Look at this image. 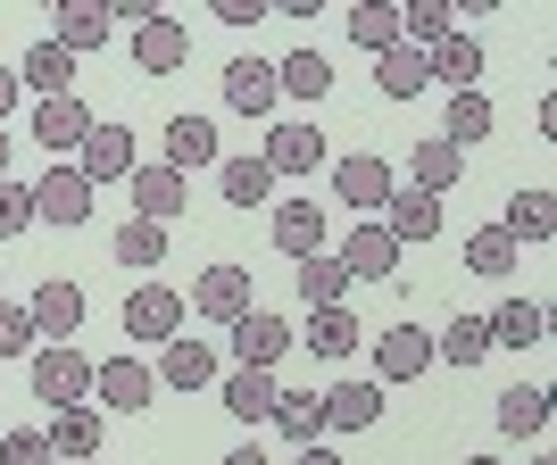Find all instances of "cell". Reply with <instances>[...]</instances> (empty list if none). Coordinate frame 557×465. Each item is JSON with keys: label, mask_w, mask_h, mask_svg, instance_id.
Segmentation results:
<instances>
[{"label": "cell", "mask_w": 557, "mask_h": 465, "mask_svg": "<svg viewBox=\"0 0 557 465\" xmlns=\"http://www.w3.org/2000/svg\"><path fill=\"white\" fill-rule=\"evenodd\" d=\"M159 257H166V225H150V216H125V225H116V266H141V275H150Z\"/></svg>", "instance_id": "obj_40"}, {"label": "cell", "mask_w": 557, "mask_h": 465, "mask_svg": "<svg viewBox=\"0 0 557 465\" xmlns=\"http://www.w3.org/2000/svg\"><path fill=\"white\" fill-rule=\"evenodd\" d=\"M25 316H34V341H67L75 325H84V291H75L67 275H50L34 300H25Z\"/></svg>", "instance_id": "obj_9"}, {"label": "cell", "mask_w": 557, "mask_h": 465, "mask_svg": "<svg viewBox=\"0 0 557 465\" xmlns=\"http://www.w3.org/2000/svg\"><path fill=\"white\" fill-rule=\"evenodd\" d=\"M383 416V382H333L325 391V424L333 432H367Z\"/></svg>", "instance_id": "obj_27"}, {"label": "cell", "mask_w": 557, "mask_h": 465, "mask_svg": "<svg viewBox=\"0 0 557 465\" xmlns=\"http://www.w3.org/2000/svg\"><path fill=\"white\" fill-rule=\"evenodd\" d=\"M184 316H209V325H242V316H250V275H242V266H209V275L191 282Z\"/></svg>", "instance_id": "obj_5"}, {"label": "cell", "mask_w": 557, "mask_h": 465, "mask_svg": "<svg viewBox=\"0 0 557 465\" xmlns=\"http://www.w3.org/2000/svg\"><path fill=\"white\" fill-rule=\"evenodd\" d=\"M267 424H283L292 441H325V391H275V416Z\"/></svg>", "instance_id": "obj_39"}, {"label": "cell", "mask_w": 557, "mask_h": 465, "mask_svg": "<svg viewBox=\"0 0 557 465\" xmlns=\"http://www.w3.org/2000/svg\"><path fill=\"white\" fill-rule=\"evenodd\" d=\"M258 159L275 166V175H308V166H325V134H317V125H275Z\"/></svg>", "instance_id": "obj_19"}, {"label": "cell", "mask_w": 557, "mask_h": 465, "mask_svg": "<svg viewBox=\"0 0 557 465\" xmlns=\"http://www.w3.org/2000/svg\"><path fill=\"white\" fill-rule=\"evenodd\" d=\"M424 67L442 75L449 92H474V75H483V42H474V34H449V42L424 50Z\"/></svg>", "instance_id": "obj_30"}, {"label": "cell", "mask_w": 557, "mask_h": 465, "mask_svg": "<svg viewBox=\"0 0 557 465\" xmlns=\"http://www.w3.org/2000/svg\"><path fill=\"white\" fill-rule=\"evenodd\" d=\"M92 399L134 416V407H150V399H159V374L134 366V357H109V366H92Z\"/></svg>", "instance_id": "obj_11"}, {"label": "cell", "mask_w": 557, "mask_h": 465, "mask_svg": "<svg viewBox=\"0 0 557 465\" xmlns=\"http://www.w3.org/2000/svg\"><path fill=\"white\" fill-rule=\"evenodd\" d=\"M216 17H225V25H258L267 9H258V0H216Z\"/></svg>", "instance_id": "obj_46"}, {"label": "cell", "mask_w": 557, "mask_h": 465, "mask_svg": "<svg viewBox=\"0 0 557 465\" xmlns=\"http://www.w3.org/2000/svg\"><path fill=\"white\" fill-rule=\"evenodd\" d=\"M84 134H92V109H84V100H42V109H34V141H42L50 150V166L67 159V150H84Z\"/></svg>", "instance_id": "obj_10"}, {"label": "cell", "mask_w": 557, "mask_h": 465, "mask_svg": "<svg viewBox=\"0 0 557 465\" xmlns=\"http://www.w3.org/2000/svg\"><path fill=\"white\" fill-rule=\"evenodd\" d=\"M216 191H225V209H267V200H275V166L267 159H225L216 166Z\"/></svg>", "instance_id": "obj_25"}, {"label": "cell", "mask_w": 557, "mask_h": 465, "mask_svg": "<svg viewBox=\"0 0 557 465\" xmlns=\"http://www.w3.org/2000/svg\"><path fill=\"white\" fill-rule=\"evenodd\" d=\"M275 250L292 257V266L317 257V250H325V209H317V200H283V209H275Z\"/></svg>", "instance_id": "obj_16"}, {"label": "cell", "mask_w": 557, "mask_h": 465, "mask_svg": "<svg viewBox=\"0 0 557 465\" xmlns=\"http://www.w3.org/2000/svg\"><path fill=\"white\" fill-rule=\"evenodd\" d=\"M424 366H433V332H424V325L374 332V374H383V382H417Z\"/></svg>", "instance_id": "obj_8"}, {"label": "cell", "mask_w": 557, "mask_h": 465, "mask_svg": "<svg viewBox=\"0 0 557 465\" xmlns=\"http://www.w3.org/2000/svg\"><path fill=\"white\" fill-rule=\"evenodd\" d=\"M458 175H466V150H449V141H417L408 150V191H424V200L458 191Z\"/></svg>", "instance_id": "obj_15"}, {"label": "cell", "mask_w": 557, "mask_h": 465, "mask_svg": "<svg viewBox=\"0 0 557 465\" xmlns=\"http://www.w3.org/2000/svg\"><path fill=\"white\" fill-rule=\"evenodd\" d=\"M184 59H191V25L166 17V9H141L134 17V67L141 75H175Z\"/></svg>", "instance_id": "obj_2"}, {"label": "cell", "mask_w": 557, "mask_h": 465, "mask_svg": "<svg viewBox=\"0 0 557 465\" xmlns=\"http://www.w3.org/2000/svg\"><path fill=\"white\" fill-rule=\"evenodd\" d=\"M25 225H34V184H9V175H0V241L25 232Z\"/></svg>", "instance_id": "obj_44"}, {"label": "cell", "mask_w": 557, "mask_h": 465, "mask_svg": "<svg viewBox=\"0 0 557 465\" xmlns=\"http://www.w3.org/2000/svg\"><path fill=\"white\" fill-rule=\"evenodd\" d=\"M17 92H25V84H17V67H0V116L17 109Z\"/></svg>", "instance_id": "obj_48"}, {"label": "cell", "mask_w": 557, "mask_h": 465, "mask_svg": "<svg viewBox=\"0 0 557 465\" xmlns=\"http://www.w3.org/2000/svg\"><path fill=\"white\" fill-rule=\"evenodd\" d=\"M92 216V184L75 175V166H50L42 184H34V225H59V232H75Z\"/></svg>", "instance_id": "obj_4"}, {"label": "cell", "mask_w": 557, "mask_h": 465, "mask_svg": "<svg viewBox=\"0 0 557 465\" xmlns=\"http://www.w3.org/2000/svg\"><path fill=\"white\" fill-rule=\"evenodd\" d=\"M84 465H100V457H84Z\"/></svg>", "instance_id": "obj_53"}, {"label": "cell", "mask_w": 557, "mask_h": 465, "mask_svg": "<svg viewBox=\"0 0 557 465\" xmlns=\"http://www.w3.org/2000/svg\"><path fill=\"white\" fill-rule=\"evenodd\" d=\"M75 175H84V184H125V175H134V134L109 125V116H92V134L75 150Z\"/></svg>", "instance_id": "obj_3"}, {"label": "cell", "mask_w": 557, "mask_h": 465, "mask_svg": "<svg viewBox=\"0 0 557 465\" xmlns=\"http://www.w3.org/2000/svg\"><path fill=\"white\" fill-rule=\"evenodd\" d=\"M374 225L392 232L399 250H408V241H433V232H442V200H424V191H408V184H399L392 200H383V216H374Z\"/></svg>", "instance_id": "obj_13"}, {"label": "cell", "mask_w": 557, "mask_h": 465, "mask_svg": "<svg viewBox=\"0 0 557 465\" xmlns=\"http://www.w3.org/2000/svg\"><path fill=\"white\" fill-rule=\"evenodd\" d=\"M17 84H25V92H42V100H67V92H75V59H67V50H59V42L42 34V42L25 50Z\"/></svg>", "instance_id": "obj_22"}, {"label": "cell", "mask_w": 557, "mask_h": 465, "mask_svg": "<svg viewBox=\"0 0 557 465\" xmlns=\"http://www.w3.org/2000/svg\"><path fill=\"white\" fill-rule=\"evenodd\" d=\"M275 92H292V100H325L333 92V59L325 50H292L275 67Z\"/></svg>", "instance_id": "obj_34"}, {"label": "cell", "mask_w": 557, "mask_h": 465, "mask_svg": "<svg viewBox=\"0 0 557 465\" xmlns=\"http://www.w3.org/2000/svg\"><path fill=\"white\" fill-rule=\"evenodd\" d=\"M433 357H449V366H483V357H491V332H483V316H449V325L442 332H433Z\"/></svg>", "instance_id": "obj_35"}, {"label": "cell", "mask_w": 557, "mask_h": 465, "mask_svg": "<svg viewBox=\"0 0 557 465\" xmlns=\"http://www.w3.org/2000/svg\"><path fill=\"white\" fill-rule=\"evenodd\" d=\"M333 257L349 266V282H399V241H392L383 225H374V216H367L358 232H349V241H342Z\"/></svg>", "instance_id": "obj_7"}, {"label": "cell", "mask_w": 557, "mask_h": 465, "mask_svg": "<svg viewBox=\"0 0 557 465\" xmlns=\"http://www.w3.org/2000/svg\"><path fill=\"white\" fill-rule=\"evenodd\" d=\"M159 382H175V391H209V382H216V349L209 341H166Z\"/></svg>", "instance_id": "obj_32"}, {"label": "cell", "mask_w": 557, "mask_h": 465, "mask_svg": "<svg viewBox=\"0 0 557 465\" xmlns=\"http://www.w3.org/2000/svg\"><path fill=\"white\" fill-rule=\"evenodd\" d=\"M34 399L42 407H84L92 399V357L67 349V341H42L34 349Z\"/></svg>", "instance_id": "obj_1"}, {"label": "cell", "mask_w": 557, "mask_h": 465, "mask_svg": "<svg viewBox=\"0 0 557 465\" xmlns=\"http://www.w3.org/2000/svg\"><path fill=\"white\" fill-rule=\"evenodd\" d=\"M116 34V9H92V0H75V9H59V25H50V42L67 50V59H84V50H100Z\"/></svg>", "instance_id": "obj_18"}, {"label": "cell", "mask_w": 557, "mask_h": 465, "mask_svg": "<svg viewBox=\"0 0 557 465\" xmlns=\"http://www.w3.org/2000/svg\"><path fill=\"white\" fill-rule=\"evenodd\" d=\"M349 42L392 50V42H399V9H392V0H367V9H349Z\"/></svg>", "instance_id": "obj_42"}, {"label": "cell", "mask_w": 557, "mask_h": 465, "mask_svg": "<svg viewBox=\"0 0 557 465\" xmlns=\"http://www.w3.org/2000/svg\"><path fill=\"white\" fill-rule=\"evenodd\" d=\"M225 465H267V449H233V457Z\"/></svg>", "instance_id": "obj_49"}, {"label": "cell", "mask_w": 557, "mask_h": 465, "mask_svg": "<svg viewBox=\"0 0 557 465\" xmlns=\"http://www.w3.org/2000/svg\"><path fill=\"white\" fill-rule=\"evenodd\" d=\"M466 465H499V457H466Z\"/></svg>", "instance_id": "obj_51"}, {"label": "cell", "mask_w": 557, "mask_h": 465, "mask_svg": "<svg viewBox=\"0 0 557 465\" xmlns=\"http://www.w3.org/2000/svg\"><path fill=\"white\" fill-rule=\"evenodd\" d=\"M225 100H233V109H242V116H275V67H267V59H233V67H225Z\"/></svg>", "instance_id": "obj_23"}, {"label": "cell", "mask_w": 557, "mask_h": 465, "mask_svg": "<svg viewBox=\"0 0 557 465\" xmlns=\"http://www.w3.org/2000/svg\"><path fill=\"white\" fill-rule=\"evenodd\" d=\"M533 465H557V457H533Z\"/></svg>", "instance_id": "obj_52"}, {"label": "cell", "mask_w": 557, "mask_h": 465, "mask_svg": "<svg viewBox=\"0 0 557 465\" xmlns=\"http://www.w3.org/2000/svg\"><path fill=\"white\" fill-rule=\"evenodd\" d=\"M225 332H233V357H242V366H267V374H275L283 349H292V325H283V316H267V307H250V316H242V325H225Z\"/></svg>", "instance_id": "obj_12"}, {"label": "cell", "mask_w": 557, "mask_h": 465, "mask_svg": "<svg viewBox=\"0 0 557 465\" xmlns=\"http://www.w3.org/2000/svg\"><path fill=\"white\" fill-rule=\"evenodd\" d=\"M275 391H283V382H275L267 366H233V374H225V416L267 424V416H275Z\"/></svg>", "instance_id": "obj_20"}, {"label": "cell", "mask_w": 557, "mask_h": 465, "mask_svg": "<svg viewBox=\"0 0 557 465\" xmlns=\"http://www.w3.org/2000/svg\"><path fill=\"white\" fill-rule=\"evenodd\" d=\"M292 465H342V457H333L325 441H300V457H292Z\"/></svg>", "instance_id": "obj_47"}, {"label": "cell", "mask_w": 557, "mask_h": 465, "mask_svg": "<svg viewBox=\"0 0 557 465\" xmlns=\"http://www.w3.org/2000/svg\"><path fill=\"white\" fill-rule=\"evenodd\" d=\"M34 349H42V341H34V316L0 300V357H34Z\"/></svg>", "instance_id": "obj_43"}, {"label": "cell", "mask_w": 557, "mask_h": 465, "mask_svg": "<svg viewBox=\"0 0 557 465\" xmlns=\"http://www.w3.org/2000/svg\"><path fill=\"white\" fill-rule=\"evenodd\" d=\"M466 266H474V275H516V241H508L499 225L466 232Z\"/></svg>", "instance_id": "obj_41"}, {"label": "cell", "mask_w": 557, "mask_h": 465, "mask_svg": "<svg viewBox=\"0 0 557 465\" xmlns=\"http://www.w3.org/2000/svg\"><path fill=\"white\" fill-rule=\"evenodd\" d=\"M100 432H109V416H100V407H59V416H50V457H100Z\"/></svg>", "instance_id": "obj_21"}, {"label": "cell", "mask_w": 557, "mask_h": 465, "mask_svg": "<svg viewBox=\"0 0 557 465\" xmlns=\"http://www.w3.org/2000/svg\"><path fill=\"white\" fill-rule=\"evenodd\" d=\"M125 191H134V209L150 216V225L184 216V175H175V166H134V175H125Z\"/></svg>", "instance_id": "obj_17"}, {"label": "cell", "mask_w": 557, "mask_h": 465, "mask_svg": "<svg viewBox=\"0 0 557 465\" xmlns=\"http://www.w3.org/2000/svg\"><path fill=\"white\" fill-rule=\"evenodd\" d=\"M125 332H134V341H175V332H184V291H166V282H134V300H125Z\"/></svg>", "instance_id": "obj_6"}, {"label": "cell", "mask_w": 557, "mask_h": 465, "mask_svg": "<svg viewBox=\"0 0 557 465\" xmlns=\"http://www.w3.org/2000/svg\"><path fill=\"white\" fill-rule=\"evenodd\" d=\"M499 432H508V441H533V432H549V391H541V382H516V391H499Z\"/></svg>", "instance_id": "obj_31"}, {"label": "cell", "mask_w": 557, "mask_h": 465, "mask_svg": "<svg viewBox=\"0 0 557 465\" xmlns=\"http://www.w3.org/2000/svg\"><path fill=\"white\" fill-rule=\"evenodd\" d=\"M166 166H175V175L216 166V125L209 116H166Z\"/></svg>", "instance_id": "obj_24"}, {"label": "cell", "mask_w": 557, "mask_h": 465, "mask_svg": "<svg viewBox=\"0 0 557 465\" xmlns=\"http://www.w3.org/2000/svg\"><path fill=\"white\" fill-rule=\"evenodd\" d=\"M300 349H317V357H349V349H358V316H349V307H308Z\"/></svg>", "instance_id": "obj_36"}, {"label": "cell", "mask_w": 557, "mask_h": 465, "mask_svg": "<svg viewBox=\"0 0 557 465\" xmlns=\"http://www.w3.org/2000/svg\"><path fill=\"white\" fill-rule=\"evenodd\" d=\"M499 232H508V241H516V250H524V241H549V232H557V200H549V191H516V200H508V216H499Z\"/></svg>", "instance_id": "obj_29"}, {"label": "cell", "mask_w": 557, "mask_h": 465, "mask_svg": "<svg viewBox=\"0 0 557 465\" xmlns=\"http://www.w3.org/2000/svg\"><path fill=\"white\" fill-rule=\"evenodd\" d=\"M333 191H342V209H367V216H383V200H392V166L383 159H342L333 166Z\"/></svg>", "instance_id": "obj_14"}, {"label": "cell", "mask_w": 557, "mask_h": 465, "mask_svg": "<svg viewBox=\"0 0 557 465\" xmlns=\"http://www.w3.org/2000/svg\"><path fill=\"white\" fill-rule=\"evenodd\" d=\"M449 34H458L449 0H408V9H399V42L408 50H433V42H449Z\"/></svg>", "instance_id": "obj_38"}, {"label": "cell", "mask_w": 557, "mask_h": 465, "mask_svg": "<svg viewBox=\"0 0 557 465\" xmlns=\"http://www.w3.org/2000/svg\"><path fill=\"white\" fill-rule=\"evenodd\" d=\"M374 84H383V100H417L433 84V67H424V50L392 42V50H374Z\"/></svg>", "instance_id": "obj_26"}, {"label": "cell", "mask_w": 557, "mask_h": 465, "mask_svg": "<svg viewBox=\"0 0 557 465\" xmlns=\"http://www.w3.org/2000/svg\"><path fill=\"white\" fill-rule=\"evenodd\" d=\"M491 125H499V109H491L483 100V84H474V92H449V150H466V141H491Z\"/></svg>", "instance_id": "obj_37"}, {"label": "cell", "mask_w": 557, "mask_h": 465, "mask_svg": "<svg viewBox=\"0 0 557 465\" xmlns=\"http://www.w3.org/2000/svg\"><path fill=\"white\" fill-rule=\"evenodd\" d=\"M0 465H59L50 457V432H9V441H0Z\"/></svg>", "instance_id": "obj_45"}, {"label": "cell", "mask_w": 557, "mask_h": 465, "mask_svg": "<svg viewBox=\"0 0 557 465\" xmlns=\"http://www.w3.org/2000/svg\"><path fill=\"white\" fill-rule=\"evenodd\" d=\"M483 332H491V349H524V341H541L549 332V307H533V300H499L483 316Z\"/></svg>", "instance_id": "obj_28"}, {"label": "cell", "mask_w": 557, "mask_h": 465, "mask_svg": "<svg viewBox=\"0 0 557 465\" xmlns=\"http://www.w3.org/2000/svg\"><path fill=\"white\" fill-rule=\"evenodd\" d=\"M292 282H300V300H308V307H342V300H349V266H342L333 250L300 257V275H292Z\"/></svg>", "instance_id": "obj_33"}, {"label": "cell", "mask_w": 557, "mask_h": 465, "mask_svg": "<svg viewBox=\"0 0 557 465\" xmlns=\"http://www.w3.org/2000/svg\"><path fill=\"white\" fill-rule=\"evenodd\" d=\"M0 175H9V141H0Z\"/></svg>", "instance_id": "obj_50"}]
</instances>
